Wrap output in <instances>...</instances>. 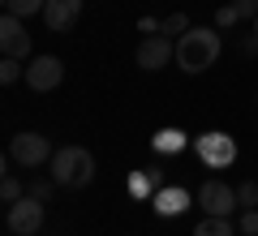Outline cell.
<instances>
[{
    "mask_svg": "<svg viewBox=\"0 0 258 236\" xmlns=\"http://www.w3.org/2000/svg\"><path fill=\"white\" fill-rule=\"evenodd\" d=\"M254 35H258V18H254Z\"/></svg>",
    "mask_w": 258,
    "mask_h": 236,
    "instance_id": "cb8c5ba5",
    "label": "cell"
},
{
    "mask_svg": "<svg viewBox=\"0 0 258 236\" xmlns=\"http://www.w3.org/2000/svg\"><path fill=\"white\" fill-rule=\"evenodd\" d=\"M0 198H5V206H13L18 198H26V193H22V181L13 172H5V181H0Z\"/></svg>",
    "mask_w": 258,
    "mask_h": 236,
    "instance_id": "2e32d148",
    "label": "cell"
},
{
    "mask_svg": "<svg viewBox=\"0 0 258 236\" xmlns=\"http://www.w3.org/2000/svg\"><path fill=\"white\" fill-rule=\"evenodd\" d=\"M52 154H56L52 142H47L43 133H35V129L9 137V159L22 164V168H43V164H52Z\"/></svg>",
    "mask_w": 258,
    "mask_h": 236,
    "instance_id": "277c9868",
    "label": "cell"
},
{
    "mask_svg": "<svg viewBox=\"0 0 258 236\" xmlns=\"http://www.w3.org/2000/svg\"><path fill=\"white\" fill-rule=\"evenodd\" d=\"M0 52L13 56V60H30V30H26V22L13 18V13L0 18Z\"/></svg>",
    "mask_w": 258,
    "mask_h": 236,
    "instance_id": "ba28073f",
    "label": "cell"
},
{
    "mask_svg": "<svg viewBox=\"0 0 258 236\" xmlns=\"http://www.w3.org/2000/svg\"><path fill=\"white\" fill-rule=\"evenodd\" d=\"M0 5H5V13H13V18H22V22L47 9V0H0Z\"/></svg>",
    "mask_w": 258,
    "mask_h": 236,
    "instance_id": "5bb4252c",
    "label": "cell"
},
{
    "mask_svg": "<svg viewBox=\"0 0 258 236\" xmlns=\"http://www.w3.org/2000/svg\"><path fill=\"white\" fill-rule=\"evenodd\" d=\"M43 206H47V202L30 198V193H26V198H18V202L9 206V215H5L9 232H13V236H35L39 227H43Z\"/></svg>",
    "mask_w": 258,
    "mask_h": 236,
    "instance_id": "8992f818",
    "label": "cell"
},
{
    "mask_svg": "<svg viewBox=\"0 0 258 236\" xmlns=\"http://www.w3.org/2000/svg\"><path fill=\"white\" fill-rule=\"evenodd\" d=\"M224 52V39L215 26H189L181 39H176V64L185 73H207Z\"/></svg>",
    "mask_w": 258,
    "mask_h": 236,
    "instance_id": "6da1fadb",
    "label": "cell"
},
{
    "mask_svg": "<svg viewBox=\"0 0 258 236\" xmlns=\"http://www.w3.org/2000/svg\"><path fill=\"white\" fill-rule=\"evenodd\" d=\"M18 77H26V69H22V60H13V56H5V60H0V82H5V86H13Z\"/></svg>",
    "mask_w": 258,
    "mask_h": 236,
    "instance_id": "ac0fdd59",
    "label": "cell"
},
{
    "mask_svg": "<svg viewBox=\"0 0 258 236\" xmlns=\"http://www.w3.org/2000/svg\"><path fill=\"white\" fill-rule=\"evenodd\" d=\"M237 232H241V236H258V206L241 210V219H237Z\"/></svg>",
    "mask_w": 258,
    "mask_h": 236,
    "instance_id": "d6986e66",
    "label": "cell"
},
{
    "mask_svg": "<svg viewBox=\"0 0 258 236\" xmlns=\"http://www.w3.org/2000/svg\"><path fill=\"white\" fill-rule=\"evenodd\" d=\"M155 185H159V168H138V172L129 176V193L134 198H155Z\"/></svg>",
    "mask_w": 258,
    "mask_h": 236,
    "instance_id": "7c38bea8",
    "label": "cell"
},
{
    "mask_svg": "<svg viewBox=\"0 0 258 236\" xmlns=\"http://www.w3.org/2000/svg\"><path fill=\"white\" fill-rule=\"evenodd\" d=\"M52 189H60V185H56V181H35V185H30V198L47 202V198H52Z\"/></svg>",
    "mask_w": 258,
    "mask_h": 236,
    "instance_id": "44dd1931",
    "label": "cell"
},
{
    "mask_svg": "<svg viewBox=\"0 0 258 236\" xmlns=\"http://www.w3.org/2000/svg\"><path fill=\"white\" fill-rule=\"evenodd\" d=\"M134 60H138V69L159 73L168 60H176V43H172L168 35H147V39L138 43V56H134Z\"/></svg>",
    "mask_w": 258,
    "mask_h": 236,
    "instance_id": "9c48e42d",
    "label": "cell"
},
{
    "mask_svg": "<svg viewBox=\"0 0 258 236\" xmlns=\"http://www.w3.org/2000/svg\"><path fill=\"white\" fill-rule=\"evenodd\" d=\"M232 9H237L241 18H258V0H232Z\"/></svg>",
    "mask_w": 258,
    "mask_h": 236,
    "instance_id": "603a6c76",
    "label": "cell"
},
{
    "mask_svg": "<svg viewBox=\"0 0 258 236\" xmlns=\"http://www.w3.org/2000/svg\"><path fill=\"white\" fill-rule=\"evenodd\" d=\"M151 206H155V215L176 219L185 206H189V189H181V185H159V193L151 198Z\"/></svg>",
    "mask_w": 258,
    "mask_h": 236,
    "instance_id": "8fae6325",
    "label": "cell"
},
{
    "mask_svg": "<svg viewBox=\"0 0 258 236\" xmlns=\"http://www.w3.org/2000/svg\"><path fill=\"white\" fill-rule=\"evenodd\" d=\"M185 30H189V18H185V13H172V18H164V22H159V35H168V39H181L185 35Z\"/></svg>",
    "mask_w": 258,
    "mask_h": 236,
    "instance_id": "e0dca14e",
    "label": "cell"
},
{
    "mask_svg": "<svg viewBox=\"0 0 258 236\" xmlns=\"http://www.w3.org/2000/svg\"><path fill=\"white\" fill-rule=\"evenodd\" d=\"M189 146V137L181 133V129H159L155 137H151V150L155 154H176V150H185Z\"/></svg>",
    "mask_w": 258,
    "mask_h": 236,
    "instance_id": "4fadbf2b",
    "label": "cell"
},
{
    "mask_svg": "<svg viewBox=\"0 0 258 236\" xmlns=\"http://www.w3.org/2000/svg\"><path fill=\"white\" fill-rule=\"evenodd\" d=\"M237 198H241V210L258 206V181H245V185H237Z\"/></svg>",
    "mask_w": 258,
    "mask_h": 236,
    "instance_id": "ffe728a7",
    "label": "cell"
},
{
    "mask_svg": "<svg viewBox=\"0 0 258 236\" xmlns=\"http://www.w3.org/2000/svg\"><path fill=\"white\" fill-rule=\"evenodd\" d=\"M237 22H241V13L232 9V5H224V9L215 13V26H237Z\"/></svg>",
    "mask_w": 258,
    "mask_h": 236,
    "instance_id": "7402d4cb",
    "label": "cell"
},
{
    "mask_svg": "<svg viewBox=\"0 0 258 236\" xmlns=\"http://www.w3.org/2000/svg\"><path fill=\"white\" fill-rule=\"evenodd\" d=\"M47 168H52V181L60 189H86L95 181V154L86 146H60Z\"/></svg>",
    "mask_w": 258,
    "mask_h": 236,
    "instance_id": "7a4b0ae2",
    "label": "cell"
},
{
    "mask_svg": "<svg viewBox=\"0 0 258 236\" xmlns=\"http://www.w3.org/2000/svg\"><path fill=\"white\" fill-rule=\"evenodd\" d=\"M194 236H232V219H220V215H207L203 223L194 227Z\"/></svg>",
    "mask_w": 258,
    "mask_h": 236,
    "instance_id": "9a60e30c",
    "label": "cell"
},
{
    "mask_svg": "<svg viewBox=\"0 0 258 236\" xmlns=\"http://www.w3.org/2000/svg\"><path fill=\"white\" fill-rule=\"evenodd\" d=\"M198 206H203V215H220V219H232V210L241 206V198H237V189L232 185H224V181H203L198 185Z\"/></svg>",
    "mask_w": 258,
    "mask_h": 236,
    "instance_id": "5b68a950",
    "label": "cell"
},
{
    "mask_svg": "<svg viewBox=\"0 0 258 236\" xmlns=\"http://www.w3.org/2000/svg\"><path fill=\"white\" fill-rule=\"evenodd\" d=\"M194 150H198V164L211 168V172H224V168L237 164V142H232V133H224V129H211V133H203L198 142H194Z\"/></svg>",
    "mask_w": 258,
    "mask_h": 236,
    "instance_id": "3957f363",
    "label": "cell"
},
{
    "mask_svg": "<svg viewBox=\"0 0 258 236\" xmlns=\"http://www.w3.org/2000/svg\"><path fill=\"white\" fill-rule=\"evenodd\" d=\"M82 18V0H47V9H43V22H47V30H69L74 22Z\"/></svg>",
    "mask_w": 258,
    "mask_h": 236,
    "instance_id": "30bf717a",
    "label": "cell"
},
{
    "mask_svg": "<svg viewBox=\"0 0 258 236\" xmlns=\"http://www.w3.org/2000/svg\"><path fill=\"white\" fill-rule=\"evenodd\" d=\"M60 82H64L60 56H30V60H26V86H30V91L47 95V91H56Z\"/></svg>",
    "mask_w": 258,
    "mask_h": 236,
    "instance_id": "52a82bcc",
    "label": "cell"
}]
</instances>
